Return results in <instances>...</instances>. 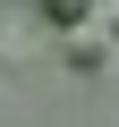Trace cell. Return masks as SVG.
<instances>
[{
    "label": "cell",
    "instance_id": "obj_1",
    "mask_svg": "<svg viewBox=\"0 0 119 127\" xmlns=\"http://www.w3.org/2000/svg\"><path fill=\"white\" fill-rule=\"evenodd\" d=\"M60 59H68L77 76H94L102 59H111V34H77V26H68V42H60Z\"/></svg>",
    "mask_w": 119,
    "mask_h": 127
},
{
    "label": "cell",
    "instance_id": "obj_2",
    "mask_svg": "<svg viewBox=\"0 0 119 127\" xmlns=\"http://www.w3.org/2000/svg\"><path fill=\"white\" fill-rule=\"evenodd\" d=\"M85 9H94V0H43V17H51V26H85Z\"/></svg>",
    "mask_w": 119,
    "mask_h": 127
},
{
    "label": "cell",
    "instance_id": "obj_3",
    "mask_svg": "<svg viewBox=\"0 0 119 127\" xmlns=\"http://www.w3.org/2000/svg\"><path fill=\"white\" fill-rule=\"evenodd\" d=\"M102 34H111V42H119V9H111V17H102Z\"/></svg>",
    "mask_w": 119,
    "mask_h": 127
}]
</instances>
